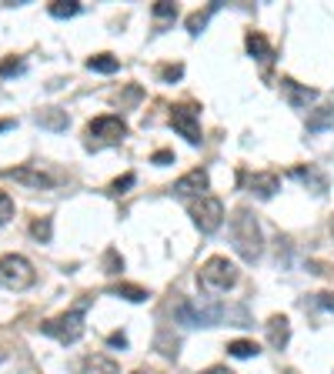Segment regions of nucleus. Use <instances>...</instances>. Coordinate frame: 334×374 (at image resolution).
Listing matches in <instances>:
<instances>
[{"label":"nucleus","instance_id":"1","mask_svg":"<svg viewBox=\"0 0 334 374\" xmlns=\"http://www.w3.org/2000/svg\"><path fill=\"white\" fill-rule=\"evenodd\" d=\"M231 241L234 251L241 254L244 261H257L264 251V237H261V224L247 208H237L231 218Z\"/></svg>","mask_w":334,"mask_h":374},{"label":"nucleus","instance_id":"2","mask_svg":"<svg viewBox=\"0 0 334 374\" xmlns=\"http://www.w3.org/2000/svg\"><path fill=\"white\" fill-rule=\"evenodd\" d=\"M87 304H90V297H80L70 311H64V314L44 321L41 331H44L47 338L60 341V344H77L80 338H84V311H87Z\"/></svg>","mask_w":334,"mask_h":374},{"label":"nucleus","instance_id":"3","mask_svg":"<svg viewBox=\"0 0 334 374\" xmlns=\"http://www.w3.org/2000/svg\"><path fill=\"white\" fill-rule=\"evenodd\" d=\"M224 314H227L224 304H217V301H198V297H184L174 308V318L184 328H214V324L224 321Z\"/></svg>","mask_w":334,"mask_h":374},{"label":"nucleus","instance_id":"4","mask_svg":"<svg viewBox=\"0 0 334 374\" xmlns=\"http://www.w3.org/2000/svg\"><path fill=\"white\" fill-rule=\"evenodd\" d=\"M198 284L204 291H227V287L237 284V267L227 261V257H208L200 265V274H198Z\"/></svg>","mask_w":334,"mask_h":374},{"label":"nucleus","instance_id":"5","mask_svg":"<svg viewBox=\"0 0 334 374\" xmlns=\"http://www.w3.org/2000/svg\"><path fill=\"white\" fill-rule=\"evenodd\" d=\"M33 265L23 257V254H4L0 257V287L7 291H23V287L33 284Z\"/></svg>","mask_w":334,"mask_h":374},{"label":"nucleus","instance_id":"6","mask_svg":"<svg viewBox=\"0 0 334 374\" xmlns=\"http://www.w3.org/2000/svg\"><path fill=\"white\" fill-rule=\"evenodd\" d=\"M190 218H194V224H198V231L214 234L224 224V204L217 198H208V194H204L200 201L190 204Z\"/></svg>","mask_w":334,"mask_h":374},{"label":"nucleus","instance_id":"7","mask_svg":"<svg viewBox=\"0 0 334 374\" xmlns=\"http://www.w3.org/2000/svg\"><path fill=\"white\" fill-rule=\"evenodd\" d=\"M171 127L188 144H194V147L200 144V121H198V107L194 104H178L171 110Z\"/></svg>","mask_w":334,"mask_h":374},{"label":"nucleus","instance_id":"8","mask_svg":"<svg viewBox=\"0 0 334 374\" xmlns=\"http://www.w3.org/2000/svg\"><path fill=\"white\" fill-rule=\"evenodd\" d=\"M87 137H90V144H94V137H97L100 144H117L127 137V124H124V117L104 114V117H94V121L87 124Z\"/></svg>","mask_w":334,"mask_h":374},{"label":"nucleus","instance_id":"9","mask_svg":"<svg viewBox=\"0 0 334 374\" xmlns=\"http://www.w3.org/2000/svg\"><path fill=\"white\" fill-rule=\"evenodd\" d=\"M211 187V177H208V171L204 167H194V171H188V174L181 177L178 184H174V194H181V198H190V194H198V198H204V191Z\"/></svg>","mask_w":334,"mask_h":374},{"label":"nucleus","instance_id":"10","mask_svg":"<svg viewBox=\"0 0 334 374\" xmlns=\"http://www.w3.org/2000/svg\"><path fill=\"white\" fill-rule=\"evenodd\" d=\"M4 174L17 181V184H27L33 191H47V187H54V177L44 174V171H37V167H7Z\"/></svg>","mask_w":334,"mask_h":374},{"label":"nucleus","instance_id":"11","mask_svg":"<svg viewBox=\"0 0 334 374\" xmlns=\"http://www.w3.org/2000/svg\"><path fill=\"white\" fill-rule=\"evenodd\" d=\"M281 94L288 97V104L294 110H304L311 100H318V90H314V87H301L298 80H291V78L281 80Z\"/></svg>","mask_w":334,"mask_h":374},{"label":"nucleus","instance_id":"12","mask_svg":"<svg viewBox=\"0 0 334 374\" xmlns=\"http://www.w3.org/2000/svg\"><path fill=\"white\" fill-rule=\"evenodd\" d=\"M267 328V341H271V348H278V351H284L291 341V321L284 318V314H274V318L264 324Z\"/></svg>","mask_w":334,"mask_h":374},{"label":"nucleus","instance_id":"13","mask_svg":"<svg viewBox=\"0 0 334 374\" xmlns=\"http://www.w3.org/2000/svg\"><path fill=\"white\" fill-rule=\"evenodd\" d=\"M291 177L301 181L304 187H311L314 194H324V191H328V177H324L318 167H311V164H308V167H291Z\"/></svg>","mask_w":334,"mask_h":374},{"label":"nucleus","instance_id":"14","mask_svg":"<svg viewBox=\"0 0 334 374\" xmlns=\"http://www.w3.org/2000/svg\"><path fill=\"white\" fill-rule=\"evenodd\" d=\"M247 187H251V194H257V198H274L278 194V187H281V181H278V174H271V171H264V174H251L247 177Z\"/></svg>","mask_w":334,"mask_h":374},{"label":"nucleus","instance_id":"15","mask_svg":"<svg viewBox=\"0 0 334 374\" xmlns=\"http://www.w3.org/2000/svg\"><path fill=\"white\" fill-rule=\"evenodd\" d=\"M244 47H247V54L254 57V60H261V64H271V57H274V50H271V44L264 41L261 31H247Z\"/></svg>","mask_w":334,"mask_h":374},{"label":"nucleus","instance_id":"16","mask_svg":"<svg viewBox=\"0 0 334 374\" xmlns=\"http://www.w3.org/2000/svg\"><path fill=\"white\" fill-rule=\"evenodd\" d=\"M80 374H121V368L107 354H87L84 364H80Z\"/></svg>","mask_w":334,"mask_h":374},{"label":"nucleus","instance_id":"17","mask_svg":"<svg viewBox=\"0 0 334 374\" xmlns=\"http://www.w3.org/2000/svg\"><path fill=\"white\" fill-rule=\"evenodd\" d=\"M37 124L47 127V131H64L67 127V110H57V107L37 110Z\"/></svg>","mask_w":334,"mask_h":374},{"label":"nucleus","instance_id":"18","mask_svg":"<svg viewBox=\"0 0 334 374\" xmlns=\"http://www.w3.org/2000/svg\"><path fill=\"white\" fill-rule=\"evenodd\" d=\"M121 67V60L114 54H94V57H87V70H94V74H114Z\"/></svg>","mask_w":334,"mask_h":374},{"label":"nucleus","instance_id":"19","mask_svg":"<svg viewBox=\"0 0 334 374\" xmlns=\"http://www.w3.org/2000/svg\"><path fill=\"white\" fill-rule=\"evenodd\" d=\"M334 124V107H318L311 110V117H308V131L318 134V131H328Z\"/></svg>","mask_w":334,"mask_h":374},{"label":"nucleus","instance_id":"20","mask_svg":"<svg viewBox=\"0 0 334 374\" xmlns=\"http://www.w3.org/2000/svg\"><path fill=\"white\" fill-rule=\"evenodd\" d=\"M47 11H50V17H57V21H67V17H77L80 14V4L77 0H54Z\"/></svg>","mask_w":334,"mask_h":374},{"label":"nucleus","instance_id":"21","mask_svg":"<svg viewBox=\"0 0 334 374\" xmlns=\"http://www.w3.org/2000/svg\"><path fill=\"white\" fill-rule=\"evenodd\" d=\"M211 14H217V4L204 7V11H198V14H190V17H188V31L190 33H200L204 27H208V21H211Z\"/></svg>","mask_w":334,"mask_h":374},{"label":"nucleus","instance_id":"22","mask_svg":"<svg viewBox=\"0 0 334 374\" xmlns=\"http://www.w3.org/2000/svg\"><path fill=\"white\" fill-rule=\"evenodd\" d=\"M114 294L124 297V301H134V304H141V301H147V291L137 284H117L114 287Z\"/></svg>","mask_w":334,"mask_h":374},{"label":"nucleus","instance_id":"23","mask_svg":"<svg viewBox=\"0 0 334 374\" xmlns=\"http://www.w3.org/2000/svg\"><path fill=\"white\" fill-rule=\"evenodd\" d=\"M227 351H231L234 358H257V354H261V348H257L254 341H244V338H241V341L227 344Z\"/></svg>","mask_w":334,"mask_h":374},{"label":"nucleus","instance_id":"24","mask_svg":"<svg viewBox=\"0 0 334 374\" xmlns=\"http://www.w3.org/2000/svg\"><path fill=\"white\" fill-rule=\"evenodd\" d=\"M17 74H23V60L4 57V60H0V78H17Z\"/></svg>","mask_w":334,"mask_h":374},{"label":"nucleus","instance_id":"25","mask_svg":"<svg viewBox=\"0 0 334 374\" xmlns=\"http://www.w3.org/2000/svg\"><path fill=\"white\" fill-rule=\"evenodd\" d=\"M31 234H33V237H37L41 244L50 241V218H37V220H33V224H31Z\"/></svg>","mask_w":334,"mask_h":374},{"label":"nucleus","instance_id":"26","mask_svg":"<svg viewBox=\"0 0 334 374\" xmlns=\"http://www.w3.org/2000/svg\"><path fill=\"white\" fill-rule=\"evenodd\" d=\"M104 271H107V274H121V271H124V257L114 251V247L104 254Z\"/></svg>","mask_w":334,"mask_h":374},{"label":"nucleus","instance_id":"27","mask_svg":"<svg viewBox=\"0 0 334 374\" xmlns=\"http://www.w3.org/2000/svg\"><path fill=\"white\" fill-rule=\"evenodd\" d=\"M154 17L157 21H174L178 17V4H164V0L154 4Z\"/></svg>","mask_w":334,"mask_h":374},{"label":"nucleus","instance_id":"28","mask_svg":"<svg viewBox=\"0 0 334 374\" xmlns=\"http://www.w3.org/2000/svg\"><path fill=\"white\" fill-rule=\"evenodd\" d=\"M11 218H14V201H11V194L0 191V224H7Z\"/></svg>","mask_w":334,"mask_h":374},{"label":"nucleus","instance_id":"29","mask_svg":"<svg viewBox=\"0 0 334 374\" xmlns=\"http://www.w3.org/2000/svg\"><path fill=\"white\" fill-rule=\"evenodd\" d=\"M134 184V174H124V177H117V181H114L111 184V194H124V191H127V187Z\"/></svg>","mask_w":334,"mask_h":374},{"label":"nucleus","instance_id":"30","mask_svg":"<svg viewBox=\"0 0 334 374\" xmlns=\"http://www.w3.org/2000/svg\"><path fill=\"white\" fill-rule=\"evenodd\" d=\"M161 74H164V80H178L181 74H184V67H181V64H171V67H164Z\"/></svg>","mask_w":334,"mask_h":374},{"label":"nucleus","instance_id":"31","mask_svg":"<svg viewBox=\"0 0 334 374\" xmlns=\"http://www.w3.org/2000/svg\"><path fill=\"white\" fill-rule=\"evenodd\" d=\"M151 161H154L157 167H167V164H171V161H174V154H171V151H157V154L151 157Z\"/></svg>","mask_w":334,"mask_h":374},{"label":"nucleus","instance_id":"32","mask_svg":"<svg viewBox=\"0 0 334 374\" xmlns=\"http://www.w3.org/2000/svg\"><path fill=\"white\" fill-rule=\"evenodd\" d=\"M318 308L334 311V294H318Z\"/></svg>","mask_w":334,"mask_h":374},{"label":"nucleus","instance_id":"33","mask_svg":"<svg viewBox=\"0 0 334 374\" xmlns=\"http://www.w3.org/2000/svg\"><path fill=\"white\" fill-rule=\"evenodd\" d=\"M107 341H111L114 348H127V338H124L121 331H117V334H111V338H107Z\"/></svg>","mask_w":334,"mask_h":374},{"label":"nucleus","instance_id":"34","mask_svg":"<svg viewBox=\"0 0 334 374\" xmlns=\"http://www.w3.org/2000/svg\"><path fill=\"white\" fill-rule=\"evenodd\" d=\"M11 127H14V117H0V134L11 131Z\"/></svg>","mask_w":334,"mask_h":374},{"label":"nucleus","instance_id":"35","mask_svg":"<svg viewBox=\"0 0 334 374\" xmlns=\"http://www.w3.org/2000/svg\"><path fill=\"white\" fill-rule=\"evenodd\" d=\"M200 374H234V371H227V368H208V371H200Z\"/></svg>","mask_w":334,"mask_h":374},{"label":"nucleus","instance_id":"36","mask_svg":"<svg viewBox=\"0 0 334 374\" xmlns=\"http://www.w3.org/2000/svg\"><path fill=\"white\" fill-rule=\"evenodd\" d=\"M331 237H334V218H331Z\"/></svg>","mask_w":334,"mask_h":374},{"label":"nucleus","instance_id":"37","mask_svg":"<svg viewBox=\"0 0 334 374\" xmlns=\"http://www.w3.org/2000/svg\"><path fill=\"white\" fill-rule=\"evenodd\" d=\"M134 374H147V371H134Z\"/></svg>","mask_w":334,"mask_h":374}]
</instances>
